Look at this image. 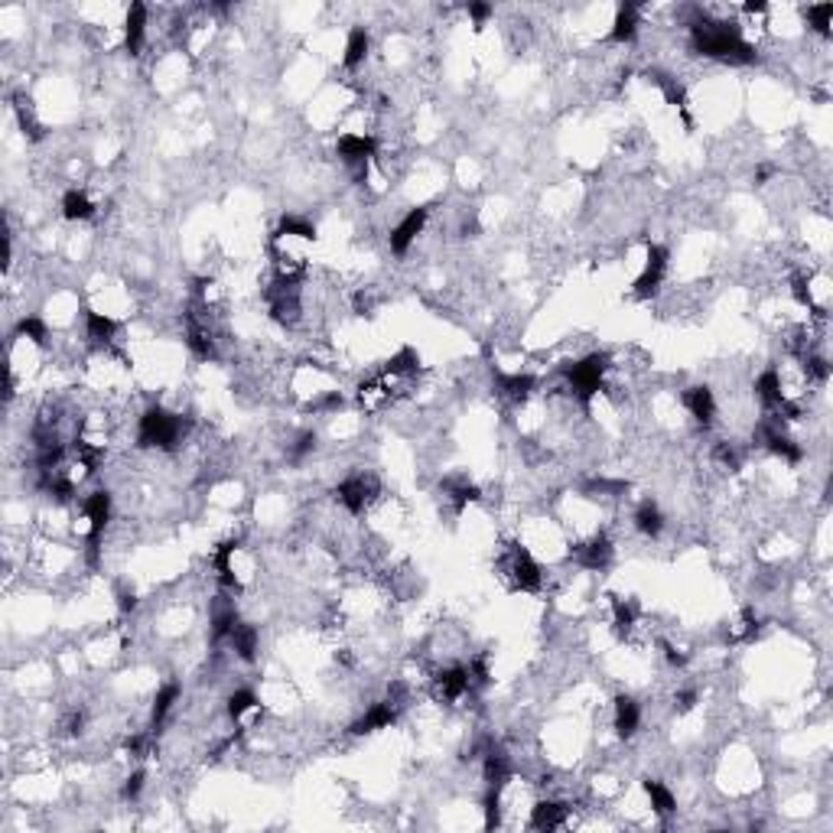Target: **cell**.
Segmentation results:
<instances>
[{
  "label": "cell",
  "instance_id": "1",
  "mask_svg": "<svg viewBox=\"0 0 833 833\" xmlns=\"http://www.w3.org/2000/svg\"><path fill=\"white\" fill-rule=\"evenodd\" d=\"M186 440V420L183 414H173L166 408H147L137 416V446L144 450L173 452Z\"/></svg>",
  "mask_w": 833,
  "mask_h": 833
},
{
  "label": "cell",
  "instance_id": "2",
  "mask_svg": "<svg viewBox=\"0 0 833 833\" xmlns=\"http://www.w3.org/2000/svg\"><path fill=\"white\" fill-rule=\"evenodd\" d=\"M495 573L511 589H521V593H537L544 587V570H541V563L531 557L524 544H505L502 553L495 557Z\"/></svg>",
  "mask_w": 833,
  "mask_h": 833
},
{
  "label": "cell",
  "instance_id": "3",
  "mask_svg": "<svg viewBox=\"0 0 833 833\" xmlns=\"http://www.w3.org/2000/svg\"><path fill=\"white\" fill-rule=\"evenodd\" d=\"M332 498H336V505H342V508L349 511V515H365V511H372V505L381 498V482H378L374 472L358 469V472H349V476L336 485Z\"/></svg>",
  "mask_w": 833,
  "mask_h": 833
},
{
  "label": "cell",
  "instance_id": "4",
  "mask_svg": "<svg viewBox=\"0 0 833 833\" xmlns=\"http://www.w3.org/2000/svg\"><path fill=\"white\" fill-rule=\"evenodd\" d=\"M426 221H430V209H426V205H416V209H410V212L394 225L391 235H388V245H391L394 255H408L410 245L424 235Z\"/></svg>",
  "mask_w": 833,
  "mask_h": 833
},
{
  "label": "cell",
  "instance_id": "5",
  "mask_svg": "<svg viewBox=\"0 0 833 833\" xmlns=\"http://www.w3.org/2000/svg\"><path fill=\"white\" fill-rule=\"evenodd\" d=\"M664 277H667V251H664L661 245H648L645 271H641V277L635 281V297L638 300L655 297L658 290H661Z\"/></svg>",
  "mask_w": 833,
  "mask_h": 833
},
{
  "label": "cell",
  "instance_id": "6",
  "mask_svg": "<svg viewBox=\"0 0 833 833\" xmlns=\"http://www.w3.org/2000/svg\"><path fill=\"white\" fill-rule=\"evenodd\" d=\"M570 557L577 560V567H583V570L599 573V570H605V567L613 563L615 547H613V541H609L605 534H593L589 541H583V544L573 547Z\"/></svg>",
  "mask_w": 833,
  "mask_h": 833
},
{
  "label": "cell",
  "instance_id": "7",
  "mask_svg": "<svg viewBox=\"0 0 833 833\" xmlns=\"http://www.w3.org/2000/svg\"><path fill=\"white\" fill-rule=\"evenodd\" d=\"M680 400H684V410L694 416V424L697 426L710 430V426L716 424V398L706 384H694V388H687Z\"/></svg>",
  "mask_w": 833,
  "mask_h": 833
},
{
  "label": "cell",
  "instance_id": "8",
  "mask_svg": "<svg viewBox=\"0 0 833 833\" xmlns=\"http://www.w3.org/2000/svg\"><path fill=\"white\" fill-rule=\"evenodd\" d=\"M147 23H150V17H147L144 4H130L128 17H124V26H121V36H124V49H128L130 56H137V52L144 49Z\"/></svg>",
  "mask_w": 833,
  "mask_h": 833
},
{
  "label": "cell",
  "instance_id": "9",
  "mask_svg": "<svg viewBox=\"0 0 833 833\" xmlns=\"http://www.w3.org/2000/svg\"><path fill=\"white\" fill-rule=\"evenodd\" d=\"M638 726H641V706H638L631 697H625V694H622V697H615V703H613V730H615V736L629 742L631 736L638 732Z\"/></svg>",
  "mask_w": 833,
  "mask_h": 833
},
{
  "label": "cell",
  "instance_id": "10",
  "mask_svg": "<svg viewBox=\"0 0 833 833\" xmlns=\"http://www.w3.org/2000/svg\"><path fill=\"white\" fill-rule=\"evenodd\" d=\"M641 791H645L648 804H651V814L661 817V820H667V817L677 814V798H674V791L667 788L664 782H658V778H645L641 782Z\"/></svg>",
  "mask_w": 833,
  "mask_h": 833
},
{
  "label": "cell",
  "instance_id": "11",
  "mask_svg": "<svg viewBox=\"0 0 833 833\" xmlns=\"http://www.w3.org/2000/svg\"><path fill=\"white\" fill-rule=\"evenodd\" d=\"M631 527H635L638 534L641 537H661V531H664V515H661V508H658L651 498H645V502L638 505L635 511H631Z\"/></svg>",
  "mask_w": 833,
  "mask_h": 833
},
{
  "label": "cell",
  "instance_id": "12",
  "mask_svg": "<svg viewBox=\"0 0 833 833\" xmlns=\"http://www.w3.org/2000/svg\"><path fill=\"white\" fill-rule=\"evenodd\" d=\"M638 26H641V10H638L635 4H625V7H619V13H615L609 40H613V43H631L638 36Z\"/></svg>",
  "mask_w": 833,
  "mask_h": 833
},
{
  "label": "cell",
  "instance_id": "13",
  "mask_svg": "<svg viewBox=\"0 0 833 833\" xmlns=\"http://www.w3.org/2000/svg\"><path fill=\"white\" fill-rule=\"evenodd\" d=\"M368 52H372V36H368L365 26H355L349 33V40H345V56H342V66L349 68V72H355V68L365 66Z\"/></svg>",
  "mask_w": 833,
  "mask_h": 833
},
{
  "label": "cell",
  "instance_id": "14",
  "mask_svg": "<svg viewBox=\"0 0 833 833\" xmlns=\"http://www.w3.org/2000/svg\"><path fill=\"white\" fill-rule=\"evenodd\" d=\"M94 212H98V205L92 202V196H88L85 189H68L66 196H62V215L68 221H88L94 219Z\"/></svg>",
  "mask_w": 833,
  "mask_h": 833
},
{
  "label": "cell",
  "instance_id": "15",
  "mask_svg": "<svg viewBox=\"0 0 833 833\" xmlns=\"http://www.w3.org/2000/svg\"><path fill=\"white\" fill-rule=\"evenodd\" d=\"M179 697H183V687H179L176 680H170V684H163V687L157 690L154 706H150V726H154V730L166 723V716L173 713V706H176Z\"/></svg>",
  "mask_w": 833,
  "mask_h": 833
},
{
  "label": "cell",
  "instance_id": "16",
  "mask_svg": "<svg viewBox=\"0 0 833 833\" xmlns=\"http://www.w3.org/2000/svg\"><path fill=\"white\" fill-rule=\"evenodd\" d=\"M17 336H23V339H30L33 345H49V326L40 319V316H23L17 323Z\"/></svg>",
  "mask_w": 833,
  "mask_h": 833
},
{
  "label": "cell",
  "instance_id": "17",
  "mask_svg": "<svg viewBox=\"0 0 833 833\" xmlns=\"http://www.w3.org/2000/svg\"><path fill=\"white\" fill-rule=\"evenodd\" d=\"M804 17H808L811 30L820 36H830V20H833V7L830 4H824V7H808L804 10Z\"/></svg>",
  "mask_w": 833,
  "mask_h": 833
},
{
  "label": "cell",
  "instance_id": "18",
  "mask_svg": "<svg viewBox=\"0 0 833 833\" xmlns=\"http://www.w3.org/2000/svg\"><path fill=\"white\" fill-rule=\"evenodd\" d=\"M144 778H147V775L140 772V768H137L134 775H128V778H124V784H121V798H124V801H137V798H140V791H144Z\"/></svg>",
  "mask_w": 833,
  "mask_h": 833
},
{
  "label": "cell",
  "instance_id": "19",
  "mask_svg": "<svg viewBox=\"0 0 833 833\" xmlns=\"http://www.w3.org/2000/svg\"><path fill=\"white\" fill-rule=\"evenodd\" d=\"M469 17L476 20V26H482L485 20L492 17V7H485V4H472V7H469Z\"/></svg>",
  "mask_w": 833,
  "mask_h": 833
}]
</instances>
